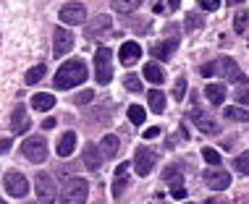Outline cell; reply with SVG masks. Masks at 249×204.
<instances>
[{
  "mask_svg": "<svg viewBox=\"0 0 249 204\" xmlns=\"http://www.w3.org/2000/svg\"><path fill=\"white\" fill-rule=\"evenodd\" d=\"M84 81H87V66L82 60H69L55 73V89H71V86H79Z\"/></svg>",
  "mask_w": 249,
  "mask_h": 204,
  "instance_id": "cell-1",
  "label": "cell"
},
{
  "mask_svg": "<svg viewBox=\"0 0 249 204\" xmlns=\"http://www.w3.org/2000/svg\"><path fill=\"white\" fill-rule=\"evenodd\" d=\"M215 73H220L223 79L233 81V84H241V86L247 84V73L236 66V60L228 58V55H220L218 60H215Z\"/></svg>",
  "mask_w": 249,
  "mask_h": 204,
  "instance_id": "cell-2",
  "label": "cell"
},
{
  "mask_svg": "<svg viewBox=\"0 0 249 204\" xmlns=\"http://www.w3.org/2000/svg\"><path fill=\"white\" fill-rule=\"evenodd\" d=\"M3 186L13 199H24V196L29 194V181H26V175L18 173V170H8V173L3 175Z\"/></svg>",
  "mask_w": 249,
  "mask_h": 204,
  "instance_id": "cell-3",
  "label": "cell"
},
{
  "mask_svg": "<svg viewBox=\"0 0 249 204\" xmlns=\"http://www.w3.org/2000/svg\"><path fill=\"white\" fill-rule=\"evenodd\" d=\"M110 58H113L110 47H97V52H95V76H97V84H103V86L110 84V79H113Z\"/></svg>",
  "mask_w": 249,
  "mask_h": 204,
  "instance_id": "cell-4",
  "label": "cell"
},
{
  "mask_svg": "<svg viewBox=\"0 0 249 204\" xmlns=\"http://www.w3.org/2000/svg\"><path fill=\"white\" fill-rule=\"evenodd\" d=\"M21 152H24V157L29 162H35V165L48 160V144H45L42 136H29V139L21 144Z\"/></svg>",
  "mask_w": 249,
  "mask_h": 204,
  "instance_id": "cell-5",
  "label": "cell"
},
{
  "mask_svg": "<svg viewBox=\"0 0 249 204\" xmlns=\"http://www.w3.org/2000/svg\"><path fill=\"white\" fill-rule=\"evenodd\" d=\"M89 196V183L84 178H69L63 186V202H71V204H79V202H87Z\"/></svg>",
  "mask_w": 249,
  "mask_h": 204,
  "instance_id": "cell-6",
  "label": "cell"
},
{
  "mask_svg": "<svg viewBox=\"0 0 249 204\" xmlns=\"http://www.w3.org/2000/svg\"><path fill=\"white\" fill-rule=\"evenodd\" d=\"M155 165H158V152L150 147H139L137 154H134V170H137V175H150Z\"/></svg>",
  "mask_w": 249,
  "mask_h": 204,
  "instance_id": "cell-7",
  "label": "cell"
},
{
  "mask_svg": "<svg viewBox=\"0 0 249 204\" xmlns=\"http://www.w3.org/2000/svg\"><path fill=\"white\" fill-rule=\"evenodd\" d=\"M73 50V34L69 29H63V26H58L55 32H53V55L55 58H63L66 52Z\"/></svg>",
  "mask_w": 249,
  "mask_h": 204,
  "instance_id": "cell-8",
  "label": "cell"
},
{
  "mask_svg": "<svg viewBox=\"0 0 249 204\" xmlns=\"http://www.w3.org/2000/svg\"><path fill=\"white\" fill-rule=\"evenodd\" d=\"M60 21H63L66 26H79L87 21V8L82 3H69L60 8Z\"/></svg>",
  "mask_w": 249,
  "mask_h": 204,
  "instance_id": "cell-9",
  "label": "cell"
},
{
  "mask_svg": "<svg viewBox=\"0 0 249 204\" xmlns=\"http://www.w3.org/2000/svg\"><path fill=\"white\" fill-rule=\"evenodd\" d=\"M205 183L213 188V191H223V188H228L231 186V173H226V170H220L218 165L215 168H210V170H205Z\"/></svg>",
  "mask_w": 249,
  "mask_h": 204,
  "instance_id": "cell-10",
  "label": "cell"
},
{
  "mask_svg": "<svg viewBox=\"0 0 249 204\" xmlns=\"http://www.w3.org/2000/svg\"><path fill=\"white\" fill-rule=\"evenodd\" d=\"M192 123L199 128L202 134H218V123L213 120V115L210 113H205V110H192Z\"/></svg>",
  "mask_w": 249,
  "mask_h": 204,
  "instance_id": "cell-11",
  "label": "cell"
},
{
  "mask_svg": "<svg viewBox=\"0 0 249 204\" xmlns=\"http://www.w3.org/2000/svg\"><path fill=\"white\" fill-rule=\"evenodd\" d=\"M35 188H37V196L42 202H53V196H55V183L48 173H39L35 178Z\"/></svg>",
  "mask_w": 249,
  "mask_h": 204,
  "instance_id": "cell-12",
  "label": "cell"
},
{
  "mask_svg": "<svg viewBox=\"0 0 249 204\" xmlns=\"http://www.w3.org/2000/svg\"><path fill=\"white\" fill-rule=\"evenodd\" d=\"M118 58H121L124 66H131V63H137V60L142 58V47H139V42H124L121 50H118Z\"/></svg>",
  "mask_w": 249,
  "mask_h": 204,
  "instance_id": "cell-13",
  "label": "cell"
},
{
  "mask_svg": "<svg viewBox=\"0 0 249 204\" xmlns=\"http://www.w3.org/2000/svg\"><path fill=\"white\" fill-rule=\"evenodd\" d=\"M110 26H113L110 16H107V13H100V16H95L89 24H87V37H100V34L107 32Z\"/></svg>",
  "mask_w": 249,
  "mask_h": 204,
  "instance_id": "cell-14",
  "label": "cell"
},
{
  "mask_svg": "<svg viewBox=\"0 0 249 204\" xmlns=\"http://www.w3.org/2000/svg\"><path fill=\"white\" fill-rule=\"evenodd\" d=\"M103 152H100V147H95V144H87V149H84V165H87V170H100L103 168Z\"/></svg>",
  "mask_w": 249,
  "mask_h": 204,
  "instance_id": "cell-15",
  "label": "cell"
},
{
  "mask_svg": "<svg viewBox=\"0 0 249 204\" xmlns=\"http://www.w3.org/2000/svg\"><path fill=\"white\" fill-rule=\"evenodd\" d=\"M11 126H13V134H24V131H29V126H32V120H29V115H26L24 107H16L11 115Z\"/></svg>",
  "mask_w": 249,
  "mask_h": 204,
  "instance_id": "cell-16",
  "label": "cell"
},
{
  "mask_svg": "<svg viewBox=\"0 0 249 204\" xmlns=\"http://www.w3.org/2000/svg\"><path fill=\"white\" fill-rule=\"evenodd\" d=\"M73 149H76V134H73V131H66V134L58 139V154H60V157H71Z\"/></svg>",
  "mask_w": 249,
  "mask_h": 204,
  "instance_id": "cell-17",
  "label": "cell"
},
{
  "mask_svg": "<svg viewBox=\"0 0 249 204\" xmlns=\"http://www.w3.org/2000/svg\"><path fill=\"white\" fill-rule=\"evenodd\" d=\"M176 45H178L176 37H173V39H163V42H158V45L152 47V55L158 58V60H168L173 52H176Z\"/></svg>",
  "mask_w": 249,
  "mask_h": 204,
  "instance_id": "cell-18",
  "label": "cell"
},
{
  "mask_svg": "<svg viewBox=\"0 0 249 204\" xmlns=\"http://www.w3.org/2000/svg\"><path fill=\"white\" fill-rule=\"evenodd\" d=\"M100 152H103V157H107V160L116 157L118 154V136H113V134L103 136V141H100Z\"/></svg>",
  "mask_w": 249,
  "mask_h": 204,
  "instance_id": "cell-19",
  "label": "cell"
},
{
  "mask_svg": "<svg viewBox=\"0 0 249 204\" xmlns=\"http://www.w3.org/2000/svg\"><path fill=\"white\" fill-rule=\"evenodd\" d=\"M205 97L210 100L215 107L223 105V100H226V86H223V84H207V86H205Z\"/></svg>",
  "mask_w": 249,
  "mask_h": 204,
  "instance_id": "cell-20",
  "label": "cell"
},
{
  "mask_svg": "<svg viewBox=\"0 0 249 204\" xmlns=\"http://www.w3.org/2000/svg\"><path fill=\"white\" fill-rule=\"evenodd\" d=\"M32 107H35V110H53V107H55V97H53V94H48V92H39V94H35V97H32Z\"/></svg>",
  "mask_w": 249,
  "mask_h": 204,
  "instance_id": "cell-21",
  "label": "cell"
},
{
  "mask_svg": "<svg viewBox=\"0 0 249 204\" xmlns=\"http://www.w3.org/2000/svg\"><path fill=\"white\" fill-rule=\"evenodd\" d=\"M144 79L150 81V84H163V81H165V71L158 63H147L144 66Z\"/></svg>",
  "mask_w": 249,
  "mask_h": 204,
  "instance_id": "cell-22",
  "label": "cell"
},
{
  "mask_svg": "<svg viewBox=\"0 0 249 204\" xmlns=\"http://www.w3.org/2000/svg\"><path fill=\"white\" fill-rule=\"evenodd\" d=\"M150 110L152 113H163L165 110V94L160 92V89H150Z\"/></svg>",
  "mask_w": 249,
  "mask_h": 204,
  "instance_id": "cell-23",
  "label": "cell"
},
{
  "mask_svg": "<svg viewBox=\"0 0 249 204\" xmlns=\"http://www.w3.org/2000/svg\"><path fill=\"white\" fill-rule=\"evenodd\" d=\"M247 26H249V11L241 8V11L233 13V32H236V34H244Z\"/></svg>",
  "mask_w": 249,
  "mask_h": 204,
  "instance_id": "cell-24",
  "label": "cell"
},
{
  "mask_svg": "<svg viewBox=\"0 0 249 204\" xmlns=\"http://www.w3.org/2000/svg\"><path fill=\"white\" fill-rule=\"evenodd\" d=\"M139 5H142V0H113V8L118 13H131V11H137Z\"/></svg>",
  "mask_w": 249,
  "mask_h": 204,
  "instance_id": "cell-25",
  "label": "cell"
},
{
  "mask_svg": "<svg viewBox=\"0 0 249 204\" xmlns=\"http://www.w3.org/2000/svg\"><path fill=\"white\" fill-rule=\"evenodd\" d=\"M126 113H129V120H131L134 126H142V123H144V118H147V113H144L139 105H131Z\"/></svg>",
  "mask_w": 249,
  "mask_h": 204,
  "instance_id": "cell-26",
  "label": "cell"
},
{
  "mask_svg": "<svg viewBox=\"0 0 249 204\" xmlns=\"http://www.w3.org/2000/svg\"><path fill=\"white\" fill-rule=\"evenodd\" d=\"M163 178L171 183L173 188L181 186V173H178V168H176V165H168V168H165V173H163Z\"/></svg>",
  "mask_w": 249,
  "mask_h": 204,
  "instance_id": "cell-27",
  "label": "cell"
},
{
  "mask_svg": "<svg viewBox=\"0 0 249 204\" xmlns=\"http://www.w3.org/2000/svg\"><path fill=\"white\" fill-rule=\"evenodd\" d=\"M226 118L228 120H239V123H244V120H249V110H241V107H228L226 110Z\"/></svg>",
  "mask_w": 249,
  "mask_h": 204,
  "instance_id": "cell-28",
  "label": "cell"
},
{
  "mask_svg": "<svg viewBox=\"0 0 249 204\" xmlns=\"http://www.w3.org/2000/svg\"><path fill=\"white\" fill-rule=\"evenodd\" d=\"M42 76H45V66H35V68H29V71H26V79L24 81L32 86V84H37Z\"/></svg>",
  "mask_w": 249,
  "mask_h": 204,
  "instance_id": "cell-29",
  "label": "cell"
},
{
  "mask_svg": "<svg viewBox=\"0 0 249 204\" xmlns=\"http://www.w3.org/2000/svg\"><path fill=\"white\" fill-rule=\"evenodd\" d=\"M233 168H236L241 175H249V152H241L239 157L233 160Z\"/></svg>",
  "mask_w": 249,
  "mask_h": 204,
  "instance_id": "cell-30",
  "label": "cell"
},
{
  "mask_svg": "<svg viewBox=\"0 0 249 204\" xmlns=\"http://www.w3.org/2000/svg\"><path fill=\"white\" fill-rule=\"evenodd\" d=\"M124 86H126L129 92H134V94L142 92V81H139V76H134V73H129V76L124 79Z\"/></svg>",
  "mask_w": 249,
  "mask_h": 204,
  "instance_id": "cell-31",
  "label": "cell"
},
{
  "mask_svg": "<svg viewBox=\"0 0 249 204\" xmlns=\"http://www.w3.org/2000/svg\"><path fill=\"white\" fill-rule=\"evenodd\" d=\"M202 157L210 162V165H220V152H218V149H213V147H205V149H202Z\"/></svg>",
  "mask_w": 249,
  "mask_h": 204,
  "instance_id": "cell-32",
  "label": "cell"
},
{
  "mask_svg": "<svg viewBox=\"0 0 249 204\" xmlns=\"http://www.w3.org/2000/svg\"><path fill=\"white\" fill-rule=\"evenodd\" d=\"M184 94H186V79L178 76L176 84H173V100H184Z\"/></svg>",
  "mask_w": 249,
  "mask_h": 204,
  "instance_id": "cell-33",
  "label": "cell"
},
{
  "mask_svg": "<svg viewBox=\"0 0 249 204\" xmlns=\"http://www.w3.org/2000/svg\"><path fill=\"white\" fill-rule=\"evenodd\" d=\"M126 175L129 173L116 175V183H113V196H116V199H121V194H124V188H126Z\"/></svg>",
  "mask_w": 249,
  "mask_h": 204,
  "instance_id": "cell-34",
  "label": "cell"
},
{
  "mask_svg": "<svg viewBox=\"0 0 249 204\" xmlns=\"http://www.w3.org/2000/svg\"><path fill=\"white\" fill-rule=\"evenodd\" d=\"M186 26H189V29H199V26H205V16H199V13H189V16H186Z\"/></svg>",
  "mask_w": 249,
  "mask_h": 204,
  "instance_id": "cell-35",
  "label": "cell"
},
{
  "mask_svg": "<svg viewBox=\"0 0 249 204\" xmlns=\"http://www.w3.org/2000/svg\"><path fill=\"white\" fill-rule=\"evenodd\" d=\"M92 100H95V92L84 89V92H79L76 97H73V105H87V102H92Z\"/></svg>",
  "mask_w": 249,
  "mask_h": 204,
  "instance_id": "cell-36",
  "label": "cell"
},
{
  "mask_svg": "<svg viewBox=\"0 0 249 204\" xmlns=\"http://www.w3.org/2000/svg\"><path fill=\"white\" fill-rule=\"evenodd\" d=\"M202 5V11H218L220 8V0H197Z\"/></svg>",
  "mask_w": 249,
  "mask_h": 204,
  "instance_id": "cell-37",
  "label": "cell"
},
{
  "mask_svg": "<svg viewBox=\"0 0 249 204\" xmlns=\"http://www.w3.org/2000/svg\"><path fill=\"white\" fill-rule=\"evenodd\" d=\"M233 100L241 102V105H249V89H236L233 92Z\"/></svg>",
  "mask_w": 249,
  "mask_h": 204,
  "instance_id": "cell-38",
  "label": "cell"
},
{
  "mask_svg": "<svg viewBox=\"0 0 249 204\" xmlns=\"http://www.w3.org/2000/svg\"><path fill=\"white\" fill-rule=\"evenodd\" d=\"M199 73L202 76H215V60H210V63H205L199 68Z\"/></svg>",
  "mask_w": 249,
  "mask_h": 204,
  "instance_id": "cell-39",
  "label": "cell"
},
{
  "mask_svg": "<svg viewBox=\"0 0 249 204\" xmlns=\"http://www.w3.org/2000/svg\"><path fill=\"white\" fill-rule=\"evenodd\" d=\"M142 136H144L147 141H150V139H158V136H160V128L152 126V128H147V131H142Z\"/></svg>",
  "mask_w": 249,
  "mask_h": 204,
  "instance_id": "cell-40",
  "label": "cell"
},
{
  "mask_svg": "<svg viewBox=\"0 0 249 204\" xmlns=\"http://www.w3.org/2000/svg\"><path fill=\"white\" fill-rule=\"evenodd\" d=\"M173 199H186V191H184V186H176V188H173Z\"/></svg>",
  "mask_w": 249,
  "mask_h": 204,
  "instance_id": "cell-41",
  "label": "cell"
},
{
  "mask_svg": "<svg viewBox=\"0 0 249 204\" xmlns=\"http://www.w3.org/2000/svg\"><path fill=\"white\" fill-rule=\"evenodd\" d=\"M8 149H11V139H8V136H5V139H0V152H8Z\"/></svg>",
  "mask_w": 249,
  "mask_h": 204,
  "instance_id": "cell-42",
  "label": "cell"
},
{
  "mask_svg": "<svg viewBox=\"0 0 249 204\" xmlns=\"http://www.w3.org/2000/svg\"><path fill=\"white\" fill-rule=\"evenodd\" d=\"M55 126V118H45V123H42V128H53Z\"/></svg>",
  "mask_w": 249,
  "mask_h": 204,
  "instance_id": "cell-43",
  "label": "cell"
},
{
  "mask_svg": "<svg viewBox=\"0 0 249 204\" xmlns=\"http://www.w3.org/2000/svg\"><path fill=\"white\" fill-rule=\"evenodd\" d=\"M178 3H181V0H168V8L176 11V8H178Z\"/></svg>",
  "mask_w": 249,
  "mask_h": 204,
  "instance_id": "cell-44",
  "label": "cell"
},
{
  "mask_svg": "<svg viewBox=\"0 0 249 204\" xmlns=\"http://www.w3.org/2000/svg\"><path fill=\"white\" fill-rule=\"evenodd\" d=\"M228 3H231V5H241L244 0H228Z\"/></svg>",
  "mask_w": 249,
  "mask_h": 204,
  "instance_id": "cell-45",
  "label": "cell"
}]
</instances>
